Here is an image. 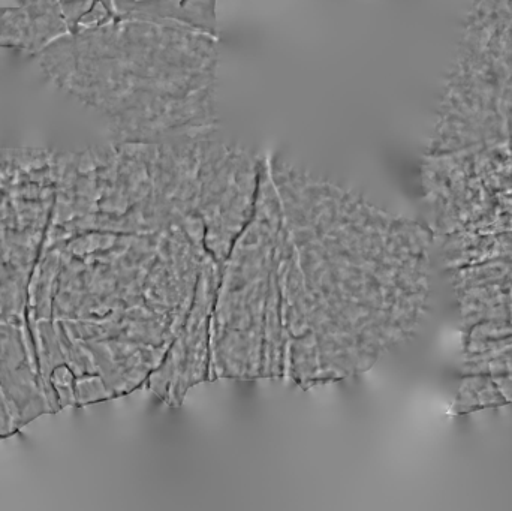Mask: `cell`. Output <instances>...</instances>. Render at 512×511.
I'll return each mask as SVG.
<instances>
[{
  "label": "cell",
  "mask_w": 512,
  "mask_h": 511,
  "mask_svg": "<svg viewBox=\"0 0 512 511\" xmlns=\"http://www.w3.org/2000/svg\"><path fill=\"white\" fill-rule=\"evenodd\" d=\"M105 6L122 20L192 27L219 38L216 0H110Z\"/></svg>",
  "instance_id": "obj_1"
}]
</instances>
